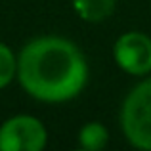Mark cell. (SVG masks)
I'll return each mask as SVG.
<instances>
[{
	"instance_id": "6",
	"label": "cell",
	"mask_w": 151,
	"mask_h": 151,
	"mask_svg": "<svg viewBox=\"0 0 151 151\" xmlns=\"http://www.w3.org/2000/svg\"><path fill=\"white\" fill-rule=\"evenodd\" d=\"M107 128L100 122H88L82 126L81 134H78V142L81 147L86 151H100L107 145Z\"/></svg>"
},
{
	"instance_id": "3",
	"label": "cell",
	"mask_w": 151,
	"mask_h": 151,
	"mask_svg": "<svg viewBox=\"0 0 151 151\" xmlns=\"http://www.w3.org/2000/svg\"><path fill=\"white\" fill-rule=\"evenodd\" d=\"M46 140L44 124L31 115H15L0 126V151H40Z\"/></svg>"
},
{
	"instance_id": "7",
	"label": "cell",
	"mask_w": 151,
	"mask_h": 151,
	"mask_svg": "<svg viewBox=\"0 0 151 151\" xmlns=\"http://www.w3.org/2000/svg\"><path fill=\"white\" fill-rule=\"evenodd\" d=\"M17 75V58L6 44L0 42V90L12 82Z\"/></svg>"
},
{
	"instance_id": "1",
	"label": "cell",
	"mask_w": 151,
	"mask_h": 151,
	"mask_svg": "<svg viewBox=\"0 0 151 151\" xmlns=\"http://www.w3.org/2000/svg\"><path fill=\"white\" fill-rule=\"evenodd\" d=\"M17 78L35 100L59 103L81 94L88 81V65L71 40L40 37L23 46L17 58Z\"/></svg>"
},
{
	"instance_id": "2",
	"label": "cell",
	"mask_w": 151,
	"mask_h": 151,
	"mask_svg": "<svg viewBox=\"0 0 151 151\" xmlns=\"http://www.w3.org/2000/svg\"><path fill=\"white\" fill-rule=\"evenodd\" d=\"M122 132L126 140L145 151H151V78L130 90L121 111Z\"/></svg>"
},
{
	"instance_id": "5",
	"label": "cell",
	"mask_w": 151,
	"mask_h": 151,
	"mask_svg": "<svg viewBox=\"0 0 151 151\" xmlns=\"http://www.w3.org/2000/svg\"><path fill=\"white\" fill-rule=\"evenodd\" d=\"M75 10L84 21H103L115 10L117 0H73Z\"/></svg>"
},
{
	"instance_id": "4",
	"label": "cell",
	"mask_w": 151,
	"mask_h": 151,
	"mask_svg": "<svg viewBox=\"0 0 151 151\" xmlns=\"http://www.w3.org/2000/svg\"><path fill=\"white\" fill-rule=\"evenodd\" d=\"M115 61L130 75H145L151 71V38L144 33H126L115 42Z\"/></svg>"
}]
</instances>
